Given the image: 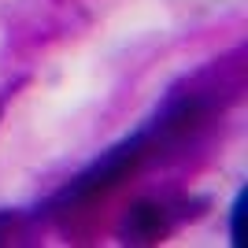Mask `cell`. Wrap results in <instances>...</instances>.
<instances>
[{
	"label": "cell",
	"instance_id": "7a4b0ae2",
	"mask_svg": "<svg viewBox=\"0 0 248 248\" xmlns=\"http://www.w3.org/2000/svg\"><path fill=\"white\" fill-rule=\"evenodd\" d=\"M167 230H170L167 207L152 204V200L134 204L130 215L123 218V241H130V245H155V241L167 237Z\"/></svg>",
	"mask_w": 248,
	"mask_h": 248
},
{
	"label": "cell",
	"instance_id": "3957f363",
	"mask_svg": "<svg viewBox=\"0 0 248 248\" xmlns=\"http://www.w3.org/2000/svg\"><path fill=\"white\" fill-rule=\"evenodd\" d=\"M245 204H248V193H241L237 204H233V245H245Z\"/></svg>",
	"mask_w": 248,
	"mask_h": 248
},
{
	"label": "cell",
	"instance_id": "6da1fadb",
	"mask_svg": "<svg viewBox=\"0 0 248 248\" xmlns=\"http://www.w3.org/2000/svg\"><path fill=\"white\" fill-rule=\"evenodd\" d=\"M141 155H145V141H141V137H134V141L111 148L100 163H93L71 189H67V200L82 204V200H93V197H100V193H108V189H115L123 178H130L137 170Z\"/></svg>",
	"mask_w": 248,
	"mask_h": 248
}]
</instances>
